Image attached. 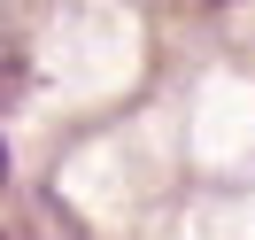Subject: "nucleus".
<instances>
[{
	"mask_svg": "<svg viewBox=\"0 0 255 240\" xmlns=\"http://www.w3.org/2000/svg\"><path fill=\"white\" fill-rule=\"evenodd\" d=\"M0 178H8V147H0Z\"/></svg>",
	"mask_w": 255,
	"mask_h": 240,
	"instance_id": "1",
	"label": "nucleus"
}]
</instances>
